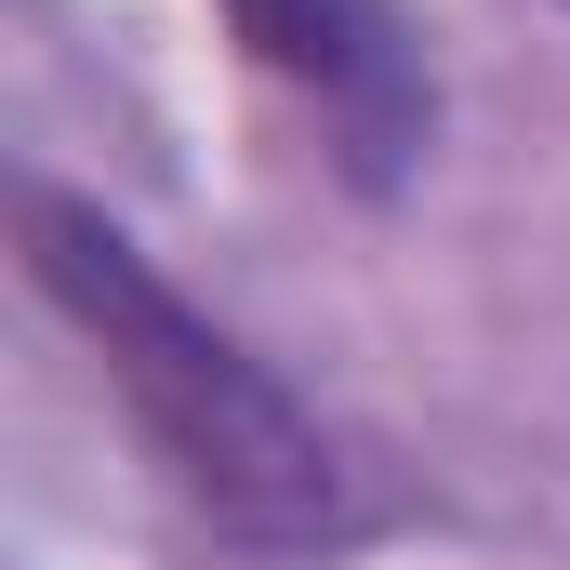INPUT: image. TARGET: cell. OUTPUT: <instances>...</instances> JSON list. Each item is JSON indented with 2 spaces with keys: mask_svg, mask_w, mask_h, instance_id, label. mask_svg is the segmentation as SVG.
<instances>
[{
  "mask_svg": "<svg viewBox=\"0 0 570 570\" xmlns=\"http://www.w3.org/2000/svg\"><path fill=\"white\" fill-rule=\"evenodd\" d=\"M27 266L80 318V345L107 358V385L134 399V425L159 438V464L186 478V504L213 531H239V544H332L345 531V464H332L318 412L266 358H239L107 213L27 199Z\"/></svg>",
  "mask_w": 570,
  "mask_h": 570,
  "instance_id": "obj_1",
  "label": "cell"
},
{
  "mask_svg": "<svg viewBox=\"0 0 570 570\" xmlns=\"http://www.w3.org/2000/svg\"><path fill=\"white\" fill-rule=\"evenodd\" d=\"M226 13H239V40L279 67L292 94L332 107V134L358 146V159H399V146L425 134V80H412L385 0H226Z\"/></svg>",
  "mask_w": 570,
  "mask_h": 570,
  "instance_id": "obj_2",
  "label": "cell"
}]
</instances>
